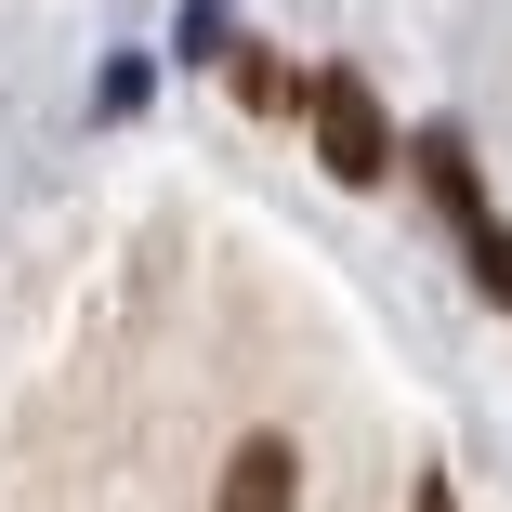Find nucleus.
<instances>
[{"instance_id": "f03ea898", "label": "nucleus", "mask_w": 512, "mask_h": 512, "mask_svg": "<svg viewBox=\"0 0 512 512\" xmlns=\"http://www.w3.org/2000/svg\"><path fill=\"white\" fill-rule=\"evenodd\" d=\"M224 512H302V447H289V434H237Z\"/></svg>"}, {"instance_id": "f257e3e1", "label": "nucleus", "mask_w": 512, "mask_h": 512, "mask_svg": "<svg viewBox=\"0 0 512 512\" xmlns=\"http://www.w3.org/2000/svg\"><path fill=\"white\" fill-rule=\"evenodd\" d=\"M302 119H316V158H329V184H381V171H394V119H381V92H368L355 66H316Z\"/></svg>"}, {"instance_id": "7ed1b4c3", "label": "nucleus", "mask_w": 512, "mask_h": 512, "mask_svg": "<svg viewBox=\"0 0 512 512\" xmlns=\"http://www.w3.org/2000/svg\"><path fill=\"white\" fill-rule=\"evenodd\" d=\"M407 158H421V184H434V197H447V211H460V224H486V171H473V145H460V132H447V119H434V132H421V145H407Z\"/></svg>"}, {"instance_id": "39448f33", "label": "nucleus", "mask_w": 512, "mask_h": 512, "mask_svg": "<svg viewBox=\"0 0 512 512\" xmlns=\"http://www.w3.org/2000/svg\"><path fill=\"white\" fill-rule=\"evenodd\" d=\"M460 237H473V276H486V302L512 316V224H460Z\"/></svg>"}, {"instance_id": "423d86ee", "label": "nucleus", "mask_w": 512, "mask_h": 512, "mask_svg": "<svg viewBox=\"0 0 512 512\" xmlns=\"http://www.w3.org/2000/svg\"><path fill=\"white\" fill-rule=\"evenodd\" d=\"M407 512H460V486H447V473H421V486H407Z\"/></svg>"}, {"instance_id": "20e7f679", "label": "nucleus", "mask_w": 512, "mask_h": 512, "mask_svg": "<svg viewBox=\"0 0 512 512\" xmlns=\"http://www.w3.org/2000/svg\"><path fill=\"white\" fill-rule=\"evenodd\" d=\"M302 92H316V66H289V53H237V106H250V119H289Z\"/></svg>"}]
</instances>
